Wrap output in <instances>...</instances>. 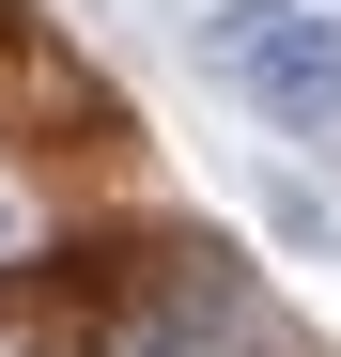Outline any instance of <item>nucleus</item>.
Here are the masks:
<instances>
[{
    "label": "nucleus",
    "mask_w": 341,
    "mask_h": 357,
    "mask_svg": "<svg viewBox=\"0 0 341 357\" xmlns=\"http://www.w3.org/2000/svg\"><path fill=\"white\" fill-rule=\"evenodd\" d=\"M202 63L233 78L279 140L341 125V16H326V0H217V16H202Z\"/></svg>",
    "instance_id": "obj_1"
},
{
    "label": "nucleus",
    "mask_w": 341,
    "mask_h": 357,
    "mask_svg": "<svg viewBox=\"0 0 341 357\" xmlns=\"http://www.w3.org/2000/svg\"><path fill=\"white\" fill-rule=\"evenodd\" d=\"M217 326H233V311H217V280H187V295H155V311L109 326V357H217Z\"/></svg>",
    "instance_id": "obj_2"
},
{
    "label": "nucleus",
    "mask_w": 341,
    "mask_h": 357,
    "mask_svg": "<svg viewBox=\"0 0 341 357\" xmlns=\"http://www.w3.org/2000/svg\"><path fill=\"white\" fill-rule=\"evenodd\" d=\"M0 357H47V342H0Z\"/></svg>",
    "instance_id": "obj_3"
}]
</instances>
